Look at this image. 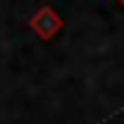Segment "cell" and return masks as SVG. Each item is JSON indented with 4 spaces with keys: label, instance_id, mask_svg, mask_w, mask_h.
<instances>
[{
    "label": "cell",
    "instance_id": "1",
    "mask_svg": "<svg viewBox=\"0 0 124 124\" xmlns=\"http://www.w3.org/2000/svg\"><path fill=\"white\" fill-rule=\"evenodd\" d=\"M117 2H119V5H122V7H124V0H117Z\"/></svg>",
    "mask_w": 124,
    "mask_h": 124
}]
</instances>
